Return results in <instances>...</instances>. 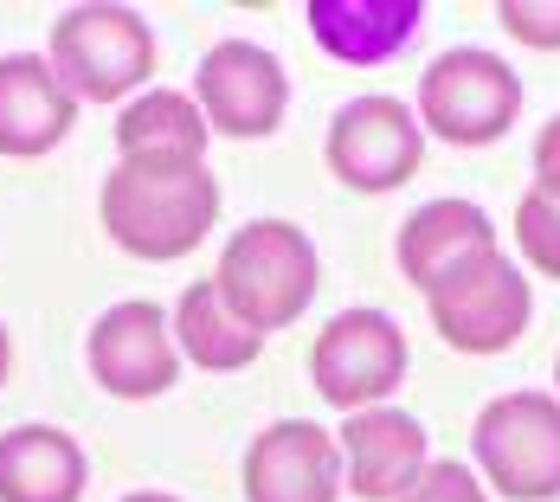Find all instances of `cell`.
<instances>
[{
	"label": "cell",
	"mask_w": 560,
	"mask_h": 502,
	"mask_svg": "<svg viewBox=\"0 0 560 502\" xmlns=\"http://www.w3.org/2000/svg\"><path fill=\"white\" fill-rule=\"evenodd\" d=\"M97 220L142 265L187 258L220 220V180L207 162H116L97 194Z\"/></svg>",
	"instance_id": "obj_1"
},
{
	"label": "cell",
	"mask_w": 560,
	"mask_h": 502,
	"mask_svg": "<svg viewBox=\"0 0 560 502\" xmlns=\"http://www.w3.org/2000/svg\"><path fill=\"white\" fill-rule=\"evenodd\" d=\"M213 290L225 296V310L258 335L290 329L310 296H316V245L310 232L290 220H252L225 238Z\"/></svg>",
	"instance_id": "obj_2"
},
{
	"label": "cell",
	"mask_w": 560,
	"mask_h": 502,
	"mask_svg": "<svg viewBox=\"0 0 560 502\" xmlns=\"http://www.w3.org/2000/svg\"><path fill=\"white\" fill-rule=\"evenodd\" d=\"M52 78L71 91V104H129L155 78V33L129 7H71L52 20Z\"/></svg>",
	"instance_id": "obj_3"
},
{
	"label": "cell",
	"mask_w": 560,
	"mask_h": 502,
	"mask_svg": "<svg viewBox=\"0 0 560 502\" xmlns=\"http://www.w3.org/2000/svg\"><path fill=\"white\" fill-rule=\"evenodd\" d=\"M477 470L509 502L560 497V399L555 393H503L477 412Z\"/></svg>",
	"instance_id": "obj_4"
},
{
	"label": "cell",
	"mask_w": 560,
	"mask_h": 502,
	"mask_svg": "<svg viewBox=\"0 0 560 502\" xmlns=\"http://www.w3.org/2000/svg\"><path fill=\"white\" fill-rule=\"evenodd\" d=\"M515 110H522V78L497 52L457 46V52L432 58L419 78V129L457 149H483L509 136Z\"/></svg>",
	"instance_id": "obj_5"
},
{
	"label": "cell",
	"mask_w": 560,
	"mask_h": 502,
	"mask_svg": "<svg viewBox=\"0 0 560 502\" xmlns=\"http://www.w3.org/2000/svg\"><path fill=\"white\" fill-rule=\"evenodd\" d=\"M310 381L341 412L387 406V393L406 381V335L381 310H341L336 323L310 341Z\"/></svg>",
	"instance_id": "obj_6"
},
{
	"label": "cell",
	"mask_w": 560,
	"mask_h": 502,
	"mask_svg": "<svg viewBox=\"0 0 560 502\" xmlns=\"http://www.w3.org/2000/svg\"><path fill=\"white\" fill-rule=\"evenodd\" d=\"M425 303H432V329L445 335L457 354H503L535 316V290H528L522 265L503 245L490 258H477L470 271H457L451 283H439Z\"/></svg>",
	"instance_id": "obj_7"
},
{
	"label": "cell",
	"mask_w": 560,
	"mask_h": 502,
	"mask_svg": "<svg viewBox=\"0 0 560 502\" xmlns=\"http://www.w3.org/2000/svg\"><path fill=\"white\" fill-rule=\"evenodd\" d=\"M329 174L354 194H393L425 162V129L399 97H354L329 122Z\"/></svg>",
	"instance_id": "obj_8"
},
{
	"label": "cell",
	"mask_w": 560,
	"mask_h": 502,
	"mask_svg": "<svg viewBox=\"0 0 560 502\" xmlns=\"http://www.w3.org/2000/svg\"><path fill=\"white\" fill-rule=\"evenodd\" d=\"M194 104H200L213 136L258 142V136H278L283 110H290V78H283V65L265 46L220 39L194 71Z\"/></svg>",
	"instance_id": "obj_9"
},
{
	"label": "cell",
	"mask_w": 560,
	"mask_h": 502,
	"mask_svg": "<svg viewBox=\"0 0 560 502\" xmlns=\"http://www.w3.org/2000/svg\"><path fill=\"white\" fill-rule=\"evenodd\" d=\"M84 367L91 381L116 399H155L180 381V348H174L168 316L142 296L129 303H110L91 335H84Z\"/></svg>",
	"instance_id": "obj_10"
},
{
	"label": "cell",
	"mask_w": 560,
	"mask_h": 502,
	"mask_svg": "<svg viewBox=\"0 0 560 502\" xmlns=\"http://www.w3.org/2000/svg\"><path fill=\"white\" fill-rule=\"evenodd\" d=\"M245 502H336L341 497V451L310 419H278L245 451Z\"/></svg>",
	"instance_id": "obj_11"
},
{
	"label": "cell",
	"mask_w": 560,
	"mask_h": 502,
	"mask_svg": "<svg viewBox=\"0 0 560 502\" xmlns=\"http://www.w3.org/2000/svg\"><path fill=\"white\" fill-rule=\"evenodd\" d=\"M336 451H341V483L361 502H399L419 483V470L432 464L425 457V425L412 412H399V406L348 412Z\"/></svg>",
	"instance_id": "obj_12"
},
{
	"label": "cell",
	"mask_w": 560,
	"mask_h": 502,
	"mask_svg": "<svg viewBox=\"0 0 560 502\" xmlns=\"http://www.w3.org/2000/svg\"><path fill=\"white\" fill-rule=\"evenodd\" d=\"M490 252H497V225L470 200H425L412 220L399 225V245H393L406 283L425 290V296L439 283H451L457 271H470L477 258H490Z\"/></svg>",
	"instance_id": "obj_13"
},
{
	"label": "cell",
	"mask_w": 560,
	"mask_h": 502,
	"mask_svg": "<svg viewBox=\"0 0 560 502\" xmlns=\"http://www.w3.org/2000/svg\"><path fill=\"white\" fill-rule=\"evenodd\" d=\"M71 122H78V104L52 78L46 52L0 58V155H13V162L52 155L58 142L71 136Z\"/></svg>",
	"instance_id": "obj_14"
},
{
	"label": "cell",
	"mask_w": 560,
	"mask_h": 502,
	"mask_svg": "<svg viewBox=\"0 0 560 502\" xmlns=\"http://www.w3.org/2000/svg\"><path fill=\"white\" fill-rule=\"evenodd\" d=\"M91 483L84 445L58 425L0 432V502H78Z\"/></svg>",
	"instance_id": "obj_15"
},
{
	"label": "cell",
	"mask_w": 560,
	"mask_h": 502,
	"mask_svg": "<svg viewBox=\"0 0 560 502\" xmlns=\"http://www.w3.org/2000/svg\"><path fill=\"white\" fill-rule=\"evenodd\" d=\"M303 20L341 65H387L419 33V0H310Z\"/></svg>",
	"instance_id": "obj_16"
},
{
	"label": "cell",
	"mask_w": 560,
	"mask_h": 502,
	"mask_svg": "<svg viewBox=\"0 0 560 502\" xmlns=\"http://www.w3.org/2000/svg\"><path fill=\"white\" fill-rule=\"evenodd\" d=\"M207 116L180 91H142L116 116V155L122 162H207Z\"/></svg>",
	"instance_id": "obj_17"
},
{
	"label": "cell",
	"mask_w": 560,
	"mask_h": 502,
	"mask_svg": "<svg viewBox=\"0 0 560 502\" xmlns=\"http://www.w3.org/2000/svg\"><path fill=\"white\" fill-rule=\"evenodd\" d=\"M168 329H174V348H180L194 367H207V374H238V367H252L258 348H265V335L245 329V323L225 310V296L213 290V278H200V283L180 290Z\"/></svg>",
	"instance_id": "obj_18"
},
{
	"label": "cell",
	"mask_w": 560,
	"mask_h": 502,
	"mask_svg": "<svg viewBox=\"0 0 560 502\" xmlns=\"http://www.w3.org/2000/svg\"><path fill=\"white\" fill-rule=\"evenodd\" d=\"M515 252L541 271V278H560V200L548 194H522V207H515Z\"/></svg>",
	"instance_id": "obj_19"
},
{
	"label": "cell",
	"mask_w": 560,
	"mask_h": 502,
	"mask_svg": "<svg viewBox=\"0 0 560 502\" xmlns=\"http://www.w3.org/2000/svg\"><path fill=\"white\" fill-rule=\"evenodd\" d=\"M399 502H490V497H483V483H477L470 464H457V457H432V464L419 470V483H412Z\"/></svg>",
	"instance_id": "obj_20"
},
{
	"label": "cell",
	"mask_w": 560,
	"mask_h": 502,
	"mask_svg": "<svg viewBox=\"0 0 560 502\" xmlns=\"http://www.w3.org/2000/svg\"><path fill=\"white\" fill-rule=\"evenodd\" d=\"M497 20H503L522 46H535V52H560V0H503Z\"/></svg>",
	"instance_id": "obj_21"
},
{
	"label": "cell",
	"mask_w": 560,
	"mask_h": 502,
	"mask_svg": "<svg viewBox=\"0 0 560 502\" xmlns=\"http://www.w3.org/2000/svg\"><path fill=\"white\" fill-rule=\"evenodd\" d=\"M535 194L560 200V116H548L535 136Z\"/></svg>",
	"instance_id": "obj_22"
},
{
	"label": "cell",
	"mask_w": 560,
	"mask_h": 502,
	"mask_svg": "<svg viewBox=\"0 0 560 502\" xmlns=\"http://www.w3.org/2000/svg\"><path fill=\"white\" fill-rule=\"evenodd\" d=\"M122 502H180V497H168V490H136V497H122Z\"/></svg>",
	"instance_id": "obj_23"
},
{
	"label": "cell",
	"mask_w": 560,
	"mask_h": 502,
	"mask_svg": "<svg viewBox=\"0 0 560 502\" xmlns=\"http://www.w3.org/2000/svg\"><path fill=\"white\" fill-rule=\"evenodd\" d=\"M7 367H13V341H7V329H0V381H7Z\"/></svg>",
	"instance_id": "obj_24"
},
{
	"label": "cell",
	"mask_w": 560,
	"mask_h": 502,
	"mask_svg": "<svg viewBox=\"0 0 560 502\" xmlns=\"http://www.w3.org/2000/svg\"><path fill=\"white\" fill-rule=\"evenodd\" d=\"M555 387H560V361H555ZM555 399H560V393H555Z\"/></svg>",
	"instance_id": "obj_25"
}]
</instances>
